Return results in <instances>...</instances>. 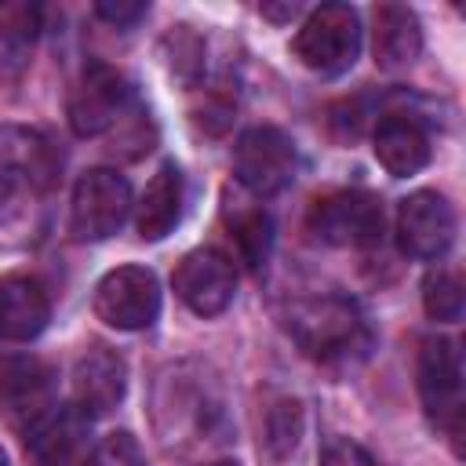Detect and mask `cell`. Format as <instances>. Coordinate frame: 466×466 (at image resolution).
Here are the masks:
<instances>
[{
  "instance_id": "cell-1",
  "label": "cell",
  "mask_w": 466,
  "mask_h": 466,
  "mask_svg": "<svg viewBox=\"0 0 466 466\" xmlns=\"http://www.w3.org/2000/svg\"><path fill=\"white\" fill-rule=\"evenodd\" d=\"M62 157L55 142L25 124L0 127V248L40 237L44 200L58 186Z\"/></svg>"
},
{
  "instance_id": "cell-2",
  "label": "cell",
  "mask_w": 466,
  "mask_h": 466,
  "mask_svg": "<svg viewBox=\"0 0 466 466\" xmlns=\"http://www.w3.org/2000/svg\"><path fill=\"white\" fill-rule=\"evenodd\" d=\"M288 331L299 350L320 364H342L364 357L371 346L368 317L353 299L342 295H309L288 306Z\"/></svg>"
},
{
  "instance_id": "cell-3",
  "label": "cell",
  "mask_w": 466,
  "mask_h": 466,
  "mask_svg": "<svg viewBox=\"0 0 466 466\" xmlns=\"http://www.w3.org/2000/svg\"><path fill=\"white\" fill-rule=\"evenodd\" d=\"M360 40H364L360 15L350 4H320L299 25L291 51L306 69L320 76H339L353 69L360 55Z\"/></svg>"
},
{
  "instance_id": "cell-4",
  "label": "cell",
  "mask_w": 466,
  "mask_h": 466,
  "mask_svg": "<svg viewBox=\"0 0 466 466\" xmlns=\"http://www.w3.org/2000/svg\"><path fill=\"white\" fill-rule=\"evenodd\" d=\"M419 397L426 419L444 430L459 451L462 437V353L448 335H430L419 346Z\"/></svg>"
},
{
  "instance_id": "cell-5",
  "label": "cell",
  "mask_w": 466,
  "mask_h": 466,
  "mask_svg": "<svg viewBox=\"0 0 466 466\" xmlns=\"http://www.w3.org/2000/svg\"><path fill=\"white\" fill-rule=\"evenodd\" d=\"M382 200L368 189H335L313 200L306 215V229L313 233V240L331 248H375L382 240Z\"/></svg>"
},
{
  "instance_id": "cell-6",
  "label": "cell",
  "mask_w": 466,
  "mask_h": 466,
  "mask_svg": "<svg viewBox=\"0 0 466 466\" xmlns=\"http://www.w3.org/2000/svg\"><path fill=\"white\" fill-rule=\"evenodd\" d=\"M131 182L116 167H87L69 197L73 240H106L131 215Z\"/></svg>"
},
{
  "instance_id": "cell-7",
  "label": "cell",
  "mask_w": 466,
  "mask_h": 466,
  "mask_svg": "<svg viewBox=\"0 0 466 466\" xmlns=\"http://www.w3.org/2000/svg\"><path fill=\"white\" fill-rule=\"evenodd\" d=\"M299 153L288 131L273 124L248 127L233 146V175L255 197H273L295 182Z\"/></svg>"
},
{
  "instance_id": "cell-8",
  "label": "cell",
  "mask_w": 466,
  "mask_h": 466,
  "mask_svg": "<svg viewBox=\"0 0 466 466\" xmlns=\"http://www.w3.org/2000/svg\"><path fill=\"white\" fill-rule=\"evenodd\" d=\"M131 106H135V91L124 80V73L106 66V62H87L73 95H69L66 113H69L73 135L98 138V135L113 131L127 116Z\"/></svg>"
},
{
  "instance_id": "cell-9",
  "label": "cell",
  "mask_w": 466,
  "mask_h": 466,
  "mask_svg": "<svg viewBox=\"0 0 466 466\" xmlns=\"http://www.w3.org/2000/svg\"><path fill=\"white\" fill-rule=\"evenodd\" d=\"M95 317L116 331H142L160 317V280L146 266H116L95 284Z\"/></svg>"
},
{
  "instance_id": "cell-10",
  "label": "cell",
  "mask_w": 466,
  "mask_h": 466,
  "mask_svg": "<svg viewBox=\"0 0 466 466\" xmlns=\"http://www.w3.org/2000/svg\"><path fill=\"white\" fill-rule=\"evenodd\" d=\"M455 208L437 189H415L397 208V244L411 258H441L455 244Z\"/></svg>"
},
{
  "instance_id": "cell-11",
  "label": "cell",
  "mask_w": 466,
  "mask_h": 466,
  "mask_svg": "<svg viewBox=\"0 0 466 466\" xmlns=\"http://www.w3.org/2000/svg\"><path fill=\"white\" fill-rule=\"evenodd\" d=\"M175 295L197 317H218L237 295V269L218 248H193L175 266Z\"/></svg>"
},
{
  "instance_id": "cell-12",
  "label": "cell",
  "mask_w": 466,
  "mask_h": 466,
  "mask_svg": "<svg viewBox=\"0 0 466 466\" xmlns=\"http://www.w3.org/2000/svg\"><path fill=\"white\" fill-rule=\"evenodd\" d=\"M127 393V364L106 342H91L73 364V408L87 419L109 415Z\"/></svg>"
},
{
  "instance_id": "cell-13",
  "label": "cell",
  "mask_w": 466,
  "mask_h": 466,
  "mask_svg": "<svg viewBox=\"0 0 466 466\" xmlns=\"http://www.w3.org/2000/svg\"><path fill=\"white\" fill-rule=\"evenodd\" d=\"M371 149H375V160H379L393 178L419 175V171L430 164V153H433L430 131H426V124H422L415 113H386V116L375 124Z\"/></svg>"
},
{
  "instance_id": "cell-14",
  "label": "cell",
  "mask_w": 466,
  "mask_h": 466,
  "mask_svg": "<svg viewBox=\"0 0 466 466\" xmlns=\"http://www.w3.org/2000/svg\"><path fill=\"white\" fill-rule=\"evenodd\" d=\"M51 320L47 288L33 273H4L0 277V339L4 342H33Z\"/></svg>"
},
{
  "instance_id": "cell-15",
  "label": "cell",
  "mask_w": 466,
  "mask_h": 466,
  "mask_svg": "<svg viewBox=\"0 0 466 466\" xmlns=\"http://www.w3.org/2000/svg\"><path fill=\"white\" fill-rule=\"evenodd\" d=\"M87 426H91V419L80 408L55 404V408H47L40 419H33L25 426V451L40 466H62L84 448Z\"/></svg>"
},
{
  "instance_id": "cell-16",
  "label": "cell",
  "mask_w": 466,
  "mask_h": 466,
  "mask_svg": "<svg viewBox=\"0 0 466 466\" xmlns=\"http://www.w3.org/2000/svg\"><path fill=\"white\" fill-rule=\"evenodd\" d=\"M182 204H186V178L182 167L175 160H164L157 167V175L146 182L138 204H135V229L142 240H164L178 218H182Z\"/></svg>"
},
{
  "instance_id": "cell-17",
  "label": "cell",
  "mask_w": 466,
  "mask_h": 466,
  "mask_svg": "<svg viewBox=\"0 0 466 466\" xmlns=\"http://www.w3.org/2000/svg\"><path fill=\"white\" fill-rule=\"evenodd\" d=\"M0 400L11 411V419L22 422V430H25L33 419H40L47 408H55L51 368L33 357L4 360L0 364Z\"/></svg>"
},
{
  "instance_id": "cell-18",
  "label": "cell",
  "mask_w": 466,
  "mask_h": 466,
  "mask_svg": "<svg viewBox=\"0 0 466 466\" xmlns=\"http://www.w3.org/2000/svg\"><path fill=\"white\" fill-rule=\"evenodd\" d=\"M371 55L375 66L386 73L408 69L422 55V25L419 15L404 4H382L375 11V29H371Z\"/></svg>"
},
{
  "instance_id": "cell-19",
  "label": "cell",
  "mask_w": 466,
  "mask_h": 466,
  "mask_svg": "<svg viewBox=\"0 0 466 466\" xmlns=\"http://www.w3.org/2000/svg\"><path fill=\"white\" fill-rule=\"evenodd\" d=\"M36 36V11L11 7L0 11V80H15L25 69Z\"/></svg>"
},
{
  "instance_id": "cell-20",
  "label": "cell",
  "mask_w": 466,
  "mask_h": 466,
  "mask_svg": "<svg viewBox=\"0 0 466 466\" xmlns=\"http://www.w3.org/2000/svg\"><path fill=\"white\" fill-rule=\"evenodd\" d=\"M302 441V404L295 397H280L273 400V408L266 411V426H262V444L266 455L273 462H284Z\"/></svg>"
},
{
  "instance_id": "cell-21",
  "label": "cell",
  "mask_w": 466,
  "mask_h": 466,
  "mask_svg": "<svg viewBox=\"0 0 466 466\" xmlns=\"http://www.w3.org/2000/svg\"><path fill=\"white\" fill-rule=\"evenodd\" d=\"M466 306V291H462V277L455 269H430L422 280V309L430 320L437 324H455L462 317Z\"/></svg>"
},
{
  "instance_id": "cell-22",
  "label": "cell",
  "mask_w": 466,
  "mask_h": 466,
  "mask_svg": "<svg viewBox=\"0 0 466 466\" xmlns=\"http://www.w3.org/2000/svg\"><path fill=\"white\" fill-rule=\"evenodd\" d=\"M233 240H237L240 258H244L251 269L266 266L269 248H273V222H269V215H266L262 208L240 211V215L233 218Z\"/></svg>"
},
{
  "instance_id": "cell-23",
  "label": "cell",
  "mask_w": 466,
  "mask_h": 466,
  "mask_svg": "<svg viewBox=\"0 0 466 466\" xmlns=\"http://www.w3.org/2000/svg\"><path fill=\"white\" fill-rule=\"evenodd\" d=\"M80 466H146V455H142V444L135 441V433L113 430V433H106V437L84 455Z\"/></svg>"
},
{
  "instance_id": "cell-24",
  "label": "cell",
  "mask_w": 466,
  "mask_h": 466,
  "mask_svg": "<svg viewBox=\"0 0 466 466\" xmlns=\"http://www.w3.org/2000/svg\"><path fill=\"white\" fill-rule=\"evenodd\" d=\"M320 466H375V459L350 437H339L331 444H324L320 451Z\"/></svg>"
},
{
  "instance_id": "cell-25",
  "label": "cell",
  "mask_w": 466,
  "mask_h": 466,
  "mask_svg": "<svg viewBox=\"0 0 466 466\" xmlns=\"http://www.w3.org/2000/svg\"><path fill=\"white\" fill-rule=\"evenodd\" d=\"M95 15L116 29H127L146 15V4L142 0H102V4H95Z\"/></svg>"
},
{
  "instance_id": "cell-26",
  "label": "cell",
  "mask_w": 466,
  "mask_h": 466,
  "mask_svg": "<svg viewBox=\"0 0 466 466\" xmlns=\"http://www.w3.org/2000/svg\"><path fill=\"white\" fill-rule=\"evenodd\" d=\"M299 11V4H291V7H262V15H269V18H291Z\"/></svg>"
},
{
  "instance_id": "cell-27",
  "label": "cell",
  "mask_w": 466,
  "mask_h": 466,
  "mask_svg": "<svg viewBox=\"0 0 466 466\" xmlns=\"http://www.w3.org/2000/svg\"><path fill=\"white\" fill-rule=\"evenodd\" d=\"M208 466H240L237 459H215V462H208Z\"/></svg>"
},
{
  "instance_id": "cell-28",
  "label": "cell",
  "mask_w": 466,
  "mask_h": 466,
  "mask_svg": "<svg viewBox=\"0 0 466 466\" xmlns=\"http://www.w3.org/2000/svg\"><path fill=\"white\" fill-rule=\"evenodd\" d=\"M0 466H11V462H7V451H4V448H0Z\"/></svg>"
}]
</instances>
